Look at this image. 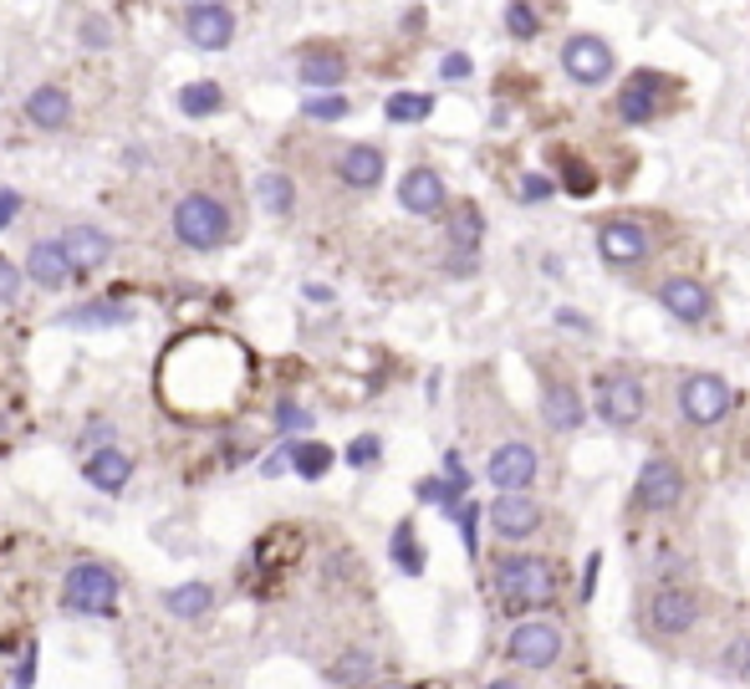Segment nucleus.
<instances>
[{
    "mask_svg": "<svg viewBox=\"0 0 750 689\" xmlns=\"http://www.w3.org/2000/svg\"><path fill=\"white\" fill-rule=\"evenodd\" d=\"M62 608L82 618H113L118 608V572L103 562H72L62 583Z\"/></svg>",
    "mask_w": 750,
    "mask_h": 689,
    "instance_id": "nucleus-1",
    "label": "nucleus"
},
{
    "mask_svg": "<svg viewBox=\"0 0 750 689\" xmlns=\"http://www.w3.org/2000/svg\"><path fill=\"white\" fill-rule=\"evenodd\" d=\"M174 236H179V246H189V251H215V246H225V236H230V210H225L215 195H185L179 205H174Z\"/></svg>",
    "mask_w": 750,
    "mask_h": 689,
    "instance_id": "nucleus-2",
    "label": "nucleus"
},
{
    "mask_svg": "<svg viewBox=\"0 0 750 689\" xmlns=\"http://www.w3.org/2000/svg\"><path fill=\"white\" fill-rule=\"evenodd\" d=\"M496 587L506 597V608H546L556 603V572L541 557H511L496 567Z\"/></svg>",
    "mask_w": 750,
    "mask_h": 689,
    "instance_id": "nucleus-3",
    "label": "nucleus"
},
{
    "mask_svg": "<svg viewBox=\"0 0 750 689\" xmlns=\"http://www.w3.org/2000/svg\"><path fill=\"white\" fill-rule=\"evenodd\" d=\"M679 414H685L695 429H710L730 414V388L715 378V373H689L685 388H679Z\"/></svg>",
    "mask_w": 750,
    "mask_h": 689,
    "instance_id": "nucleus-4",
    "label": "nucleus"
},
{
    "mask_svg": "<svg viewBox=\"0 0 750 689\" xmlns=\"http://www.w3.org/2000/svg\"><path fill=\"white\" fill-rule=\"evenodd\" d=\"M644 384L633 378V373H607L603 384H597V414H603L613 429H628L644 419Z\"/></svg>",
    "mask_w": 750,
    "mask_h": 689,
    "instance_id": "nucleus-5",
    "label": "nucleus"
},
{
    "mask_svg": "<svg viewBox=\"0 0 750 689\" xmlns=\"http://www.w3.org/2000/svg\"><path fill=\"white\" fill-rule=\"evenodd\" d=\"M62 251L66 261H72V276H93V271H103L107 261H113V236H107L103 226H66L62 230Z\"/></svg>",
    "mask_w": 750,
    "mask_h": 689,
    "instance_id": "nucleus-6",
    "label": "nucleus"
},
{
    "mask_svg": "<svg viewBox=\"0 0 750 689\" xmlns=\"http://www.w3.org/2000/svg\"><path fill=\"white\" fill-rule=\"evenodd\" d=\"M562 66L566 77L582 82V87H597V82L613 72V46L603 36H572L562 46Z\"/></svg>",
    "mask_w": 750,
    "mask_h": 689,
    "instance_id": "nucleus-7",
    "label": "nucleus"
},
{
    "mask_svg": "<svg viewBox=\"0 0 750 689\" xmlns=\"http://www.w3.org/2000/svg\"><path fill=\"white\" fill-rule=\"evenodd\" d=\"M679 495H685V470L674 460H648L644 470H638V505L644 511H669V505H679Z\"/></svg>",
    "mask_w": 750,
    "mask_h": 689,
    "instance_id": "nucleus-8",
    "label": "nucleus"
},
{
    "mask_svg": "<svg viewBox=\"0 0 750 689\" xmlns=\"http://www.w3.org/2000/svg\"><path fill=\"white\" fill-rule=\"evenodd\" d=\"M490 526H496V536H506V542H527L531 531L541 526V505L531 501L527 491H500L496 505H490Z\"/></svg>",
    "mask_w": 750,
    "mask_h": 689,
    "instance_id": "nucleus-9",
    "label": "nucleus"
},
{
    "mask_svg": "<svg viewBox=\"0 0 750 689\" xmlns=\"http://www.w3.org/2000/svg\"><path fill=\"white\" fill-rule=\"evenodd\" d=\"M506 649H511V659L521 664V669H552V664L562 659V634H556L552 624H521Z\"/></svg>",
    "mask_w": 750,
    "mask_h": 689,
    "instance_id": "nucleus-10",
    "label": "nucleus"
},
{
    "mask_svg": "<svg viewBox=\"0 0 750 689\" xmlns=\"http://www.w3.org/2000/svg\"><path fill=\"white\" fill-rule=\"evenodd\" d=\"M185 36L195 41L199 52H225V46L236 41V15L225 11V6H189Z\"/></svg>",
    "mask_w": 750,
    "mask_h": 689,
    "instance_id": "nucleus-11",
    "label": "nucleus"
},
{
    "mask_svg": "<svg viewBox=\"0 0 750 689\" xmlns=\"http://www.w3.org/2000/svg\"><path fill=\"white\" fill-rule=\"evenodd\" d=\"M490 480H496V491H527L531 480H537V450H531L527 439L500 445L490 455Z\"/></svg>",
    "mask_w": 750,
    "mask_h": 689,
    "instance_id": "nucleus-12",
    "label": "nucleus"
},
{
    "mask_svg": "<svg viewBox=\"0 0 750 689\" xmlns=\"http://www.w3.org/2000/svg\"><path fill=\"white\" fill-rule=\"evenodd\" d=\"M699 624V603L695 593H679V587H664V593L648 603V628L654 634H689Z\"/></svg>",
    "mask_w": 750,
    "mask_h": 689,
    "instance_id": "nucleus-13",
    "label": "nucleus"
},
{
    "mask_svg": "<svg viewBox=\"0 0 750 689\" xmlns=\"http://www.w3.org/2000/svg\"><path fill=\"white\" fill-rule=\"evenodd\" d=\"M658 302H664V312L679 322H705L710 317V286H699L695 276H669L664 286H658Z\"/></svg>",
    "mask_w": 750,
    "mask_h": 689,
    "instance_id": "nucleus-14",
    "label": "nucleus"
},
{
    "mask_svg": "<svg viewBox=\"0 0 750 689\" xmlns=\"http://www.w3.org/2000/svg\"><path fill=\"white\" fill-rule=\"evenodd\" d=\"M398 205H404L408 215H439L449 205L445 199V179H439L435 169H408L404 174V185H398Z\"/></svg>",
    "mask_w": 750,
    "mask_h": 689,
    "instance_id": "nucleus-15",
    "label": "nucleus"
},
{
    "mask_svg": "<svg viewBox=\"0 0 750 689\" xmlns=\"http://www.w3.org/2000/svg\"><path fill=\"white\" fill-rule=\"evenodd\" d=\"M597 251L607 255L613 265H633L648 255V236L633 220H607L603 230H597Z\"/></svg>",
    "mask_w": 750,
    "mask_h": 689,
    "instance_id": "nucleus-16",
    "label": "nucleus"
},
{
    "mask_svg": "<svg viewBox=\"0 0 750 689\" xmlns=\"http://www.w3.org/2000/svg\"><path fill=\"white\" fill-rule=\"evenodd\" d=\"M27 276H31V286H46V292H56V286L72 281V261H66L62 240H37V246H31Z\"/></svg>",
    "mask_w": 750,
    "mask_h": 689,
    "instance_id": "nucleus-17",
    "label": "nucleus"
},
{
    "mask_svg": "<svg viewBox=\"0 0 750 689\" xmlns=\"http://www.w3.org/2000/svg\"><path fill=\"white\" fill-rule=\"evenodd\" d=\"M480 236H486V220H480V210H475V205H455V210H449V246H455L460 255L449 261V271H470Z\"/></svg>",
    "mask_w": 750,
    "mask_h": 689,
    "instance_id": "nucleus-18",
    "label": "nucleus"
},
{
    "mask_svg": "<svg viewBox=\"0 0 750 689\" xmlns=\"http://www.w3.org/2000/svg\"><path fill=\"white\" fill-rule=\"evenodd\" d=\"M27 118L37 123V128H46V133H62L66 123H72V97H66V87L41 82L37 93L27 97Z\"/></svg>",
    "mask_w": 750,
    "mask_h": 689,
    "instance_id": "nucleus-19",
    "label": "nucleus"
},
{
    "mask_svg": "<svg viewBox=\"0 0 750 689\" xmlns=\"http://www.w3.org/2000/svg\"><path fill=\"white\" fill-rule=\"evenodd\" d=\"M128 476H133V460L118 445H103V450L87 455V480H93L103 495H118L123 486H128Z\"/></svg>",
    "mask_w": 750,
    "mask_h": 689,
    "instance_id": "nucleus-20",
    "label": "nucleus"
},
{
    "mask_svg": "<svg viewBox=\"0 0 750 689\" xmlns=\"http://www.w3.org/2000/svg\"><path fill=\"white\" fill-rule=\"evenodd\" d=\"M296 77H302L306 87H316V93H332V87L347 77V62H343V52H332V46H312V52H302V62H296Z\"/></svg>",
    "mask_w": 750,
    "mask_h": 689,
    "instance_id": "nucleus-21",
    "label": "nucleus"
},
{
    "mask_svg": "<svg viewBox=\"0 0 750 689\" xmlns=\"http://www.w3.org/2000/svg\"><path fill=\"white\" fill-rule=\"evenodd\" d=\"M658 82H664V77H654V72H638V77L623 87V93H618L623 123H648V118H658Z\"/></svg>",
    "mask_w": 750,
    "mask_h": 689,
    "instance_id": "nucleus-22",
    "label": "nucleus"
},
{
    "mask_svg": "<svg viewBox=\"0 0 750 689\" xmlns=\"http://www.w3.org/2000/svg\"><path fill=\"white\" fill-rule=\"evenodd\" d=\"M210 608H215V587L210 583H179V587L164 593V613L179 618V624H195V618H205Z\"/></svg>",
    "mask_w": 750,
    "mask_h": 689,
    "instance_id": "nucleus-23",
    "label": "nucleus"
},
{
    "mask_svg": "<svg viewBox=\"0 0 750 689\" xmlns=\"http://www.w3.org/2000/svg\"><path fill=\"white\" fill-rule=\"evenodd\" d=\"M337 174H343V185H353V189H373L383 179V154L373 144H353V148H343Z\"/></svg>",
    "mask_w": 750,
    "mask_h": 689,
    "instance_id": "nucleus-24",
    "label": "nucleus"
},
{
    "mask_svg": "<svg viewBox=\"0 0 750 689\" xmlns=\"http://www.w3.org/2000/svg\"><path fill=\"white\" fill-rule=\"evenodd\" d=\"M128 317L133 312L123 302H82L72 312H62L56 327H128Z\"/></svg>",
    "mask_w": 750,
    "mask_h": 689,
    "instance_id": "nucleus-25",
    "label": "nucleus"
},
{
    "mask_svg": "<svg viewBox=\"0 0 750 689\" xmlns=\"http://www.w3.org/2000/svg\"><path fill=\"white\" fill-rule=\"evenodd\" d=\"M256 195H261L265 215H291L296 210V185H291V174H281V169H265L261 179H256Z\"/></svg>",
    "mask_w": 750,
    "mask_h": 689,
    "instance_id": "nucleus-26",
    "label": "nucleus"
},
{
    "mask_svg": "<svg viewBox=\"0 0 750 689\" xmlns=\"http://www.w3.org/2000/svg\"><path fill=\"white\" fill-rule=\"evenodd\" d=\"M220 103H225L220 82H185L179 87V113L185 118H210V113H220Z\"/></svg>",
    "mask_w": 750,
    "mask_h": 689,
    "instance_id": "nucleus-27",
    "label": "nucleus"
},
{
    "mask_svg": "<svg viewBox=\"0 0 750 689\" xmlns=\"http://www.w3.org/2000/svg\"><path fill=\"white\" fill-rule=\"evenodd\" d=\"M291 470L302 480H322L332 470V450L316 439H291Z\"/></svg>",
    "mask_w": 750,
    "mask_h": 689,
    "instance_id": "nucleus-28",
    "label": "nucleus"
},
{
    "mask_svg": "<svg viewBox=\"0 0 750 689\" xmlns=\"http://www.w3.org/2000/svg\"><path fill=\"white\" fill-rule=\"evenodd\" d=\"M546 425H552L556 435H566V429L582 425V404H577V394H572L566 384H556L552 394H546Z\"/></svg>",
    "mask_w": 750,
    "mask_h": 689,
    "instance_id": "nucleus-29",
    "label": "nucleus"
},
{
    "mask_svg": "<svg viewBox=\"0 0 750 689\" xmlns=\"http://www.w3.org/2000/svg\"><path fill=\"white\" fill-rule=\"evenodd\" d=\"M383 113H388V123H424L429 113H435V97L429 93H394L388 103H383Z\"/></svg>",
    "mask_w": 750,
    "mask_h": 689,
    "instance_id": "nucleus-30",
    "label": "nucleus"
},
{
    "mask_svg": "<svg viewBox=\"0 0 750 689\" xmlns=\"http://www.w3.org/2000/svg\"><path fill=\"white\" fill-rule=\"evenodd\" d=\"M302 113L316 123H337V118H347V97L343 93H312L302 103Z\"/></svg>",
    "mask_w": 750,
    "mask_h": 689,
    "instance_id": "nucleus-31",
    "label": "nucleus"
},
{
    "mask_svg": "<svg viewBox=\"0 0 750 689\" xmlns=\"http://www.w3.org/2000/svg\"><path fill=\"white\" fill-rule=\"evenodd\" d=\"M394 562L408 572V577H419V572H424V552L414 546V526H398L394 531Z\"/></svg>",
    "mask_w": 750,
    "mask_h": 689,
    "instance_id": "nucleus-32",
    "label": "nucleus"
},
{
    "mask_svg": "<svg viewBox=\"0 0 750 689\" xmlns=\"http://www.w3.org/2000/svg\"><path fill=\"white\" fill-rule=\"evenodd\" d=\"M506 27H511V36L515 41H531L537 36V11H531V0H511V6H506Z\"/></svg>",
    "mask_w": 750,
    "mask_h": 689,
    "instance_id": "nucleus-33",
    "label": "nucleus"
},
{
    "mask_svg": "<svg viewBox=\"0 0 750 689\" xmlns=\"http://www.w3.org/2000/svg\"><path fill=\"white\" fill-rule=\"evenodd\" d=\"M113 36H118V31H113V21H107V15H87V21H82V46H93V52H107V46H113Z\"/></svg>",
    "mask_w": 750,
    "mask_h": 689,
    "instance_id": "nucleus-34",
    "label": "nucleus"
},
{
    "mask_svg": "<svg viewBox=\"0 0 750 689\" xmlns=\"http://www.w3.org/2000/svg\"><path fill=\"white\" fill-rule=\"evenodd\" d=\"M277 425L287 429V435H302V429H312V409H302V404H291L287 398V404L277 409Z\"/></svg>",
    "mask_w": 750,
    "mask_h": 689,
    "instance_id": "nucleus-35",
    "label": "nucleus"
},
{
    "mask_svg": "<svg viewBox=\"0 0 750 689\" xmlns=\"http://www.w3.org/2000/svg\"><path fill=\"white\" fill-rule=\"evenodd\" d=\"M21 302V265H11L6 255H0V306Z\"/></svg>",
    "mask_w": 750,
    "mask_h": 689,
    "instance_id": "nucleus-36",
    "label": "nucleus"
},
{
    "mask_svg": "<svg viewBox=\"0 0 750 689\" xmlns=\"http://www.w3.org/2000/svg\"><path fill=\"white\" fill-rule=\"evenodd\" d=\"M378 460V435H357L347 445V464H373Z\"/></svg>",
    "mask_w": 750,
    "mask_h": 689,
    "instance_id": "nucleus-37",
    "label": "nucleus"
},
{
    "mask_svg": "<svg viewBox=\"0 0 750 689\" xmlns=\"http://www.w3.org/2000/svg\"><path fill=\"white\" fill-rule=\"evenodd\" d=\"M552 195H556L552 179H541V174H527V179H521V199H531V205H537V199H552Z\"/></svg>",
    "mask_w": 750,
    "mask_h": 689,
    "instance_id": "nucleus-38",
    "label": "nucleus"
},
{
    "mask_svg": "<svg viewBox=\"0 0 750 689\" xmlns=\"http://www.w3.org/2000/svg\"><path fill=\"white\" fill-rule=\"evenodd\" d=\"M593 174L582 169V164H566V189H572V195H593Z\"/></svg>",
    "mask_w": 750,
    "mask_h": 689,
    "instance_id": "nucleus-39",
    "label": "nucleus"
},
{
    "mask_svg": "<svg viewBox=\"0 0 750 689\" xmlns=\"http://www.w3.org/2000/svg\"><path fill=\"white\" fill-rule=\"evenodd\" d=\"M296 546H302V542H296L291 531H281V552H287V557H296ZM256 557L271 562V557H277V542H261V552H256Z\"/></svg>",
    "mask_w": 750,
    "mask_h": 689,
    "instance_id": "nucleus-40",
    "label": "nucleus"
},
{
    "mask_svg": "<svg viewBox=\"0 0 750 689\" xmlns=\"http://www.w3.org/2000/svg\"><path fill=\"white\" fill-rule=\"evenodd\" d=\"M363 675H368V654H353V659L337 664V679H347V685H353V679H363Z\"/></svg>",
    "mask_w": 750,
    "mask_h": 689,
    "instance_id": "nucleus-41",
    "label": "nucleus"
},
{
    "mask_svg": "<svg viewBox=\"0 0 750 689\" xmlns=\"http://www.w3.org/2000/svg\"><path fill=\"white\" fill-rule=\"evenodd\" d=\"M439 72H445V77H449V82H460V77H470V56H465V52H449V56H445V66H439Z\"/></svg>",
    "mask_w": 750,
    "mask_h": 689,
    "instance_id": "nucleus-42",
    "label": "nucleus"
},
{
    "mask_svg": "<svg viewBox=\"0 0 750 689\" xmlns=\"http://www.w3.org/2000/svg\"><path fill=\"white\" fill-rule=\"evenodd\" d=\"M15 215H21V195H15V189H0V230L11 226Z\"/></svg>",
    "mask_w": 750,
    "mask_h": 689,
    "instance_id": "nucleus-43",
    "label": "nucleus"
},
{
    "mask_svg": "<svg viewBox=\"0 0 750 689\" xmlns=\"http://www.w3.org/2000/svg\"><path fill=\"white\" fill-rule=\"evenodd\" d=\"M261 470H265V476H281V470H291V445H281V450L271 455V460H265Z\"/></svg>",
    "mask_w": 750,
    "mask_h": 689,
    "instance_id": "nucleus-44",
    "label": "nucleus"
},
{
    "mask_svg": "<svg viewBox=\"0 0 750 689\" xmlns=\"http://www.w3.org/2000/svg\"><path fill=\"white\" fill-rule=\"evenodd\" d=\"M465 546H470V552H475V526H480V511H475V505H465Z\"/></svg>",
    "mask_w": 750,
    "mask_h": 689,
    "instance_id": "nucleus-45",
    "label": "nucleus"
},
{
    "mask_svg": "<svg viewBox=\"0 0 750 689\" xmlns=\"http://www.w3.org/2000/svg\"><path fill=\"white\" fill-rule=\"evenodd\" d=\"M31 675H37V664H31V649H27V654H21V669H15V689H27Z\"/></svg>",
    "mask_w": 750,
    "mask_h": 689,
    "instance_id": "nucleus-46",
    "label": "nucleus"
},
{
    "mask_svg": "<svg viewBox=\"0 0 750 689\" xmlns=\"http://www.w3.org/2000/svg\"><path fill=\"white\" fill-rule=\"evenodd\" d=\"M556 322H562V327H572V332H587V317H582V312H556Z\"/></svg>",
    "mask_w": 750,
    "mask_h": 689,
    "instance_id": "nucleus-47",
    "label": "nucleus"
},
{
    "mask_svg": "<svg viewBox=\"0 0 750 689\" xmlns=\"http://www.w3.org/2000/svg\"><path fill=\"white\" fill-rule=\"evenodd\" d=\"M490 689H521V685H515V679H496V685H490Z\"/></svg>",
    "mask_w": 750,
    "mask_h": 689,
    "instance_id": "nucleus-48",
    "label": "nucleus"
},
{
    "mask_svg": "<svg viewBox=\"0 0 750 689\" xmlns=\"http://www.w3.org/2000/svg\"><path fill=\"white\" fill-rule=\"evenodd\" d=\"M189 6H225V0H189Z\"/></svg>",
    "mask_w": 750,
    "mask_h": 689,
    "instance_id": "nucleus-49",
    "label": "nucleus"
},
{
    "mask_svg": "<svg viewBox=\"0 0 750 689\" xmlns=\"http://www.w3.org/2000/svg\"><path fill=\"white\" fill-rule=\"evenodd\" d=\"M0 429H6V425H0Z\"/></svg>",
    "mask_w": 750,
    "mask_h": 689,
    "instance_id": "nucleus-50",
    "label": "nucleus"
}]
</instances>
